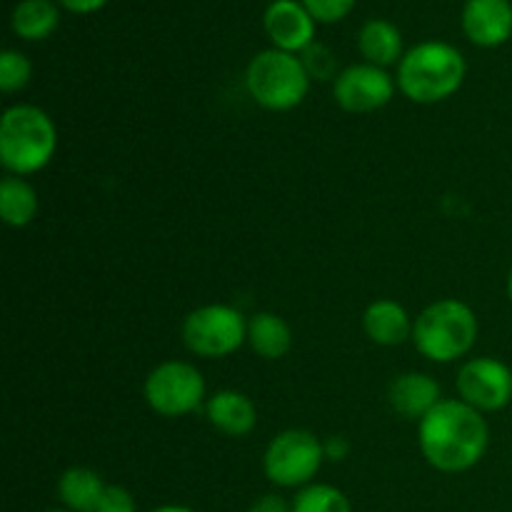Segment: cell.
Wrapping results in <instances>:
<instances>
[{"instance_id": "1", "label": "cell", "mask_w": 512, "mask_h": 512, "mask_svg": "<svg viewBox=\"0 0 512 512\" xmlns=\"http://www.w3.org/2000/svg\"><path fill=\"white\" fill-rule=\"evenodd\" d=\"M423 458L440 473H465L483 460L490 428L483 413L460 398H443L418 428Z\"/></svg>"}, {"instance_id": "2", "label": "cell", "mask_w": 512, "mask_h": 512, "mask_svg": "<svg viewBox=\"0 0 512 512\" xmlns=\"http://www.w3.org/2000/svg\"><path fill=\"white\" fill-rule=\"evenodd\" d=\"M465 73L468 65L455 45L425 40L413 45L398 63V88L413 103L433 105L458 93Z\"/></svg>"}, {"instance_id": "3", "label": "cell", "mask_w": 512, "mask_h": 512, "mask_svg": "<svg viewBox=\"0 0 512 512\" xmlns=\"http://www.w3.org/2000/svg\"><path fill=\"white\" fill-rule=\"evenodd\" d=\"M58 130L38 105H10L0 118V163L8 175L40 173L53 160Z\"/></svg>"}, {"instance_id": "4", "label": "cell", "mask_w": 512, "mask_h": 512, "mask_svg": "<svg viewBox=\"0 0 512 512\" xmlns=\"http://www.w3.org/2000/svg\"><path fill=\"white\" fill-rule=\"evenodd\" d=\"M478 318L463 300L443 298L430 303L413 323V343L433 363H453L473 350Z\"/></svg>"}, {"instance_id": "5", "label": "cell", "mask_w": 512, "mask_h": 512, "mask_svg": "<svg viewBox=\"0 0 512 512\" xmlns=\"http://www.w3.org/2000/svg\"><path fill=\"white\" fill-rule=\"evenodd\" d=\"M250 98L265 110H293L310 90V75L303 60L285 50L270 48L255 55L245 70Z\"/></svg>"}, {"instance_id": "6", "label": "cell", "mask_w": 512, "mask_h": 512, "mask_svg": "<svg viewBox=\"0 0 512 512\" xmlns=\"http://www.w3.org/2000/svg\"><path fill=\"white\" fill-rule=\"evenodd\" d=\"M325 460L323 443L310 430L290 428L270 440L263 458L265 478L278 488H305Z\"/></svg>"}, {"instance_id": "7", "label": "cell", "mask_w": 512, "mask_h": 512, "mask_svg": "<svg viewBox=\"0 0 512 512\" xmlns=\"http://www.w3.org/2000/svg\"><path fill=\"white\" fill-rule=\"evenodd\" d=\"M248 340V320L238 308L223 303H210L195 308L183 320L185 348L200 358H225L240 350Z\"/></svg>"}, {"instance_id": "8", "label": "cell", "mask_w": 512, "mask_h": 512, "mask_svg": "<svg viewBox=\"0 0 512 512\" xmlns=\"http://www.w3.org/2000/svg\"><path fill=\"white\" fill-rule=\"evenodd\" d=\"M145 400L163 418L195 413L205 400V378L185 360H165L150 370L143 385Z\"/></svg>"}, {"instance_id": "9", "label": "cell", "mask_w": 512, "mask_h": 512, "mask_svg": "<svg viewBox=\"0 0 512 512\" xmlns=\"http://www.w3.org/2000/svg\"><path fill=\"white\" fill-rule=\"evenodd\" d=\"M460 400L480 413H498L512 400V370L498 358H473L460 368L455 380Z\"/></svg>"}, {"instance_id": "10", "label": "cell", "mask_w": 512, "mask_h": 512, "mask_svg": "<svg viewBox=\"0 0 512 512\" xmlns=\"http://www.w3.org/2000/svg\"><path fill=\"white\" fill-rule=\"evenodd\" d=\"M395 95V80L388 70L370 63H355L333 80V98L345 113H375Z\"/></svg>"}, {"instance_id": "11", "label": "cell", "mask_w": 512, "mask_h": 512, "mask_svg": "<svg viewBox=\"0 0 512 512\" xmlns=\"http://www.w3.org/2000/svg\"><path fill=\"white\" fill-rule=\"evenodd\" d=\"M263 28L270 43L285 53H303L315 43V18L303 0H273L265 8Z\"/></svg>"}, {"instance_id": "12", "label": "cell", "mask_w": 512, "mask_h": 512, "mask_svg": "<svg viewBox=\"0 0 512 512\" xmlns=\"http://www.w3.org/2000/svg\"><path fill=\"white\" fill-rule=\"evenodd\" d=\"M465 38L480 48H498L512 35L510 0H468L460 15Z\"/></svg>"}, {"instance_id": "13", "label": "cell", "mask_w": 512, "mask_h": 512, "mask_svg": "<svg viewBox=\"0 0 512 512\" xmlns=\"http://www.w3.org/2000/svg\"><path fill=\"white\" fill-rule=\"evenodd\" d=\"M388 400L398 415L408 420H423L440 403V385L433 375L403 373L390 383Z\"/></svg>"}, {"instance_id": "14", "label": "cell", "mask_w": 512, "mask_h": 512, "mask_svg": "<svg viewBox=\"0 0 512 512\" xmlns=\"http://www.w3.org/2000/svg\"><path fill=\"white\" fill-rule=\"evenodd\" d=\"M210 425L228 438H245L258 423L255 403L240 390H218L205 405Z\"/></svg>"}, {"instance_id": "15", "label": "cell", "mask_w": 512, "mask_h": 512, "mask_svg": "<svg viewBox=\"0 0 512 512\" xmlns=\"http://www.w3.org/2000/svg\"><path fill=\"white\" fill-rule=\"evenodd\" d=\"M363 330L373 343L395 348V345H403L405 340L413 338V320L398 300L380 298L365 310Z\"/></svg>"}, {"instance_id": "16", "label": "cell", "mask_w": 512, "mask_h": 512, "mask_svg": "<svg viewBox=\"0 0 512 512\" xmlns=\"http://www.w3.org/2000/svg\"><path fill=\"white\" fill-rule=\"evenodd\" d=\"M358 50L365 63L388 68V65L403 60V33L395 23L385 18H373L360 28Z\"/></svg>"}, {"instance_id": "17", "label": "cell", "mask_w": 512, "mask_h": 512, "mask_svg": "<svg viewBox=\"0 0 512 512\" xmlns=\"http://www.w3.org/2000/svg\"><path fill=\"white\" fill-rule=\"evenodd\" d=\"M248 343L260 358L280 360L293 345V330L278 313H255L248 320Z\"/></svg>"}, {"instance_id": "18", "label": "cell", "mask_w": 512, "mask_h": 512, "mask_svg": "<svg viewBox=\"0 0 512 512\" xmlns=\"http://www.w3.org/2000/svg\"><path fill=\"white\" fill-rule=\"evenodd\" d=\"M105 488L108 485L95 470L68 468L58 480V498L70 512H95Z\"/></svg>"}, {"instance_id": "19", "label": "cell", "mask_w": 512, "mask_h": 512, "mask_svg": "<svg viewBox=\"0 0 512 512\" xmlns=\"http://www.w3.org/2000/svg\"><path fill=\"white\" fill-rule=\"evenodd\" d=\"M38 193L20 175H5L0 180V218L10 228H25L38 215Z\"/></svg>"}, {"instance_id": "20", "label": "cell", "mask_w": 512, "mask_h": 512, "mask_svg": "<svg viewBox=\"0 0 512 512\" xmlns=\"http://www.w3.org/2000/svg\"><path fill=\"white\" fill-rule=\"evenodd\" d=\"M60 23V8L53 0H20L10 15V28L23 40H45Z\"/></svg>"}, {"instance_id": "21", "label": "cell", "mask_w": 512, "mask_h": 512, "mask_svg": "<svg viewBox=\"0 0 512 512\" xmlns=\"http://www.w3.org/2000/svg\"><path fill=\"white\" fill-rule=\"evenodd\" d=\"M293 512H353L343 490L333 485L310 483L293 498Z\"/></svg>"}, {"instance_id": "22", "label": "cell", "mask_w": 512, "mask_h": 512, "mask_svg": "<svg viewBox=\"0 0 512 512\" xmlns=\"http://www.w3.org/2000/svg\"><path fill=\"white\" fill-rule=\"evenodd\" d=\"M33 65L18 50H3L0 55V90L3 93H18L30 83Z\"/></svg>"}, {"instance_id": "23", "label": "cell", "mask_w": 512, "mask_h": 512, "mask_svg": "<svg viewBox=\"0 0 512 512\" xmlns=\"http://www.w3.org/2000/svg\"><path fill=\"white\" fill-rule=\"evenodd\" d=\"M300 60H303L310 78H320V80L338 78V75H335V55L330 53L328 45L313 43L310 48L303 50V58Z\"/></svg>"}, {"instance_id": "24", "label": "cell", "mask_w": 512, "mask_h": 512, "mask_svg": "<svg viewBox=\"0 0 512 512\" xmlns=\"http://www.w3.org/2000/svg\"><path fill=\"white\" fill-rule=\"evenodd\" d=\"M355 3L358 0H303L315 23H338L355 8Z\"/></svg>"}, {"instance_id": "25", "label": "cell", "mask_w": 512, "mask_h": 512, "mask_svg": "<svg viewBox=\"0 0 512 512\" xmlns=\"http://www.w3.org/2000/svg\"><path fill=\"white\" fill-rule=\"evenodd\" d=\"M95 512H135V500L120 485H108L103 490V498H100L98 510Z\"/></svg>"}, {"instance_id": "26", "label": "cell", "mask_w": 512, "mask_h": 512, "mask_svg": "<svg viewBox=\"0 0 512 512\" xmlns=\"http://www.w3.org/2000/svg\"><path fill=\"white\" fill-rule=\"evenodd\" d=\"M248 512H293V503H288V500L280 498V495L268 493L263 495V498L255 500Z\"/></svg>"}, {"instance_id": "27", "label": "cell", "mask_w": 512, "mask_h": 512, "mask_svg": "<svg viewBox=\"0 0 512 512\" xmlns=\"http://www.w3.org/2000/svg\"><path fill=\"white\" fill-rule=\"evenodd\" d=\"M323 450L325 458L333 460V463H340V460H345L350 455V443L343 435H330L328 440H323Z\"/></svg>"}, {"instance_id": "28", "label": "cell", "mask_w": 512, "mask_h": 512, "mask_svg": "<svg viewBox=\"0 0 512 512\" xmlns=\"http://www.w3.org/2000/svg\"><path fill=\"white\" fill-rule=\"evenodd\" d=\"M58 3L63 5L65 10H70V13L88 15V13H95V10L103 8L108 0H58Z\"/></svg>"}, {"instance_id": "29", "label": "cell", "mask_w": 512, "mask_h": 512, "mask_svg": "<svg viewBox=\"0 0 512 512\" xmlns=\"http://www.w3.org/2000/svg\"><path fill=\"white\" fill-rule=\"evenodd\" d=\"M150 512H195V510L185 508V505H163V508H155Z\"/></svg>"}, {"instance_id": "30", "label": "cell", "mask_w": 512, "mask_h": 512, "mask_svg": "<svg viewBox=\"0 0 512 512\" xmlns=\"http://www.w3.org/2000/svg\"><path fill=\"white\" fill-rule=\"evenodd\" d=\"M508 298H510V303H512V270H510V275H508Z\"/></svg>"}, {"instance_id": "31", "label": "cell", "mask_w": 512, "mask_h": 512, "mask_svg": "<svg viewBox=\"0 0 512 512\" xmlns=\"http://www.w3.org/2000/svg\"><path fill=\"white\" fill-rule=\"evenodd\" d=\"M48 512H70V510H48Z\"/></svg>"}]
</instances>
